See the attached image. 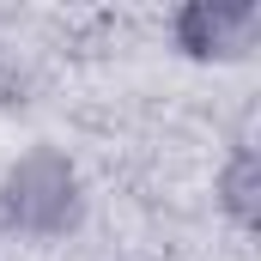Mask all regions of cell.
I'll return each instance as SVG.
<instances>
[{"mask_svg": "<svg viewBox=\"0 0 261 261\" xmlns=\"http://www.w3.org/2000/svg\"><path fill=\"white\" fill-rule=\"evenodd\" d=\"M6 213H12L18 225H31V231L67 225V213H73V170H67L55 152L24 158V164L6 176Z\"/></svg>", "mask_w": 261, "mask_h": 261, "instance_id": "6da1fadb", "label": "cell"}, {"mask_svg": "<svg viewBox=\"0 0 261 261\" xmlns=\"http://www.w3.org/2000/svg\"><path fill=\"white\" fill-rule=\"evenodd\" d=\"M255 24V12L249 6H225V0H195L189 12H182V43L195 49V55H225L243 31Z\"/></svg>", "mask_w": 261, "mask_h": 261, "instance_id": "7a4b0ae2", "label": "cell"}, {"mask_svg": "<svg viewBox=\"0 0 261 261\" xmlns=\"http://www.w3.org/2000/svg\"><path fill=\"white\" fill-rule=\"evenodd\" d=\"M231 206L243 219L255 213V158H237V170H231Z\"/></svg>", "mask_w": 261, "mask_h": 261, "instance_id": "3957f363", "label": "cell"}]
</instances>
